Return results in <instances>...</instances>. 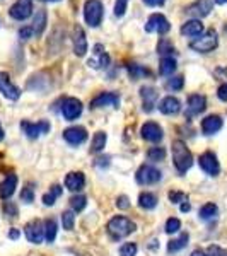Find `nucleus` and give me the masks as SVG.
Here are the masks:
<instances>
[{
	"label": "nucleus",
	"instance_id": "ea45409f",
	"mask_svg": "<svg viewBox=\"0 0 227 256\" xmlns=\"http://www.w3.org/2000/svg\"><path fill=\"white\" fill-rule=\"evenodd\" d=\"M180 229H181L180 218H176V217L168 218V222H166V232L168 234H176V232H180Z\"/></svg>",
	"mask_w": 227,
	"mask_h": 256
},
{
	"label": "nucleus",
	"instance_id": "dca6fc26",
	"mask_svg": "<svg viewBox=\"0 0 227 256\" xmlns=\"http://www.w3.org/2000/svg\"><path fill=\"white\" fill-rule=\"evenodd\" d=\"M88 65L90 68H106L110 65V55L104 52L102 44L94 46V55L88 60Z\"/></svg>",
	"mask_w": 227,
	"mask_h": 256
},
{
	"label": "nucleus",
	"instance_id": "a211bd4d",
	"mask_svg": "<svg viewBox=\"0 0 227 256\" xmlns=\"http://www.w3.org/2000/svg\"><path fill=\"white\" fill-rule=\"evenodd\" d=\"M120 104V96L114 92H101L90 101V108H106V106H113L116 108Z\"/></svg>",
	"mask_w": 227,
	"mask_h": 256
},
{
	"label": "nucleus",
	"instance_id": "3c124183",
	"mask_svg": "<svg viewBox=\"0 0 227 256\" xmlns=\"http://www.w3.org/2000/svg\"><path fill=\"white\" fill-rule=\"evenodd\" d=\"M190 210H192V205H190L188 202H183V204H181V212H190Z\"/></svg>",
	"mask_w": 227,
	"mask_h": 256
},
{
	"label": "nucleus",
	"instance_id": "f03ea898",
	"mask_svg": "<svg viewBox=\"0 0 227 256\" xmlns=\"http://www.w3.org/2000/svg\"><path fill=\"white\" fill-rule=\"evenodd\" d=\"M135 222H132L130 218L123 217V216H118V217H113L111 220L108 222L106 226V230H108L110 238L114 239V241H120V239L130 236L132 232L135 230Z\"/></svg>",
	"mask_w": 227,
	"mask_h": 256
},
{
	"label": "nucleus",
	"instance_id": "6ab92c4d",
	"mask_svg": "<svg viewBox=\"0 0 227 256\" xmlns=\"http://www.w3.org/2000/svg\"><path fill=\"white\" fill-rule=\"evenodd\" d=\"M88 52V40H86V32L82 30V26L77 24L74 28V53L77 56H84Z\"/></svg>",
	"mask_w": 227,
	"mask_h": 256
},
{
	"label": "nucleus",
	"instance_id": "c03bdc74",
	"mask_svg": "<svg viewBox=\"0 0 227 256\" xmlns=\"http://www.w3.org/2000/svg\"><path fill=\"white\" fill-rule=\"evenodd\" d=\"M126 4H128V0H116V4H114V16H116V18H122V16L125 14Z\"/></svg>",
	"mask_w": 227,
	"mask_h": 256
},
{
	"label": "nucleus",
	"instance_id": "58836bf2",
	"mask_svg": "<svg viewBox=\"0 0 227 256\" xmlns=\"http://www.w3.org/2000/svg\"><path fill=\"white\" fill-rule=\"evenodd\" d=\"M183 84H184L183 76H176V77H171V79L166 82V88L169 90H180V89H183Z\"/></svg>",
	"mask_w": 227,
	"mask_h": 256
},
{
	"label": "nucleus",
	"instance_id": "2f4dec72",
	"mask_svg": "<svg viewBox=\"0 0 227 256\" xmlns=\"http://www.w3.org/2000/svg\"><path fill=\"white\" fill-rule=\"evenodd\" d=\"M174 52H176L174 46H172V43L168 38H160L159 40V43H158V53H159V55H162V58H164V56H171Z\"/></svg>",
	"mask_w": 227,
	"mask_h": 256
},
{
	"label": "nucleus",
	"instance_id": "8fccbe9b",
	"mask_svg": "<svg viewBox=\"0 0 227 256\" xmlns=\"http://www.w3.org/2000/svg\"><path fill=\"white\" fill-rule=\"evenodd\" d=\"M6 212H10V216H12V217L18 216V208H16L12 204H7V205H6Z\"/></svg>",
	"mask_w": 227,
	"mask_h": 256
},
{
	"label": "nucleus",
	"instance_id": "9b49d317",
	"mask_svg": "<svg viewBox=\"0 0 227 256\" xmlns=\"http://www.w3.org/2000/svg\"><path fill=\"white\" fill-rule=\"evenodd\" d=\"M198 162H200V168L210 176H217L220 172V164H218L217 156L214 152H204L200 156V159H198Z\"/></svg>",
	"mask_w": 227,
	"mask_h": 256
},
{
	"label": "nucleus",
	"instance_id": "864d4df0",
	"mask_svg": "<svg viewBox=\"0 0 227 256\" xmlns=\"http://www.w3.org/2000/svg\"><path fill=\"white\" fill-rule=\"evenodd\" d=\"M192 256H207V254H205V253H204V251L196 250V251H193V253H192Z\"/></svg>",
	"mask_w": 227,
	"mask_h": 256
},
{
	"label": "nucleus",
	"instance_id": "4be33fe9",
	"mask_svg": "<svg viewBox=\"0 0 227 256\" xmlns=\"http://www.w3.org/2000/svg\"><path fill=\"white\" fill-rule=\"evenodd\" d=\"M159 111L162 114H178L181 111V102L178 98L166 96L159 102Z\"/></svg>",
	"mask_w": 227,
	"mask_h": 256
},
{
	"label": "nucleus",
	"instance_id": "a878e982",
	"mask_svg": "<svg viewBox=\"0 0 227 256\" xmlns=\"http://www.w3.org/2000/svg\"><path fill=\"white\" fill-rule=\"evenodd\" d=\"M138 205H140V208H144V210H152V208H156V205H158V196L154 195V193H140V196H138Z\"/></svg>",
	"mask_w": 227,
	"mask_h": 256
},
{
	"label": "nucleus",
	"instance_id": "b1692460",
	"mask_svg": "<svg viewBox=\"0 0 227 256\" xmlns=\"http://www.w3.org/2000/svg\"><path fill=\"white\" fill-rule=\"evenodd\" d=\"M222 128V118L218 114H210L202 122V130L205 135H214Z\"/></svg>",
	"mask_w": 227,
	"mask_h": 256
},
{
	"label": "nucleus",
	"instance_id": "473e14b6",
	"mask_svg": "<svg viewBox=\"0 0 227 256\" xmlns=\"http://www.w3.org/2000/svg\"><path fill=\"white\" fill-rule=\"evenodd\" d=\"M62 192H64V190H62L60 184H53V186L50 188V193L43 195V204L48 205V207H50V205H53V204H55L56 198L62 195Z\"/></svg>",
	"mask_w": 227,
	"mask_h": 256
},
{
	"label": "nucleus",
	"instance_id": "393cba45",
	"mask_svg": "<svg viewBox=\"0 0 227 256\" xmlns=\"http://www.w3.org/2000/svg\"><path fill=\"white\" fill-rule=\"evenodd\" d=\"M16 188H18V176L9 174L6 180L2 181V183H0V198H4V200L10 198L12 195H14Z\"/></svg>",
	"mask_w": 227,
	"mask_h": 256
},
{
	"label": "nucleus",
	"instance_id": "79ce46f5",
	"mask_svg": "<svg viewBox=\"0 0 227 256\" xmlns=\"http://www.w3.org/2000/svg\"><path fill=\"white\" fill-rule=\"evenodd\" d=\"M169 200L172 202V204H183V202H186L188 200V196H186V193H183V192H178V190H172V192H169Z\"/></svg>",
	"mask_w": 227,
	"mask_h": 256
},
{
	"label": "nucleus",
	"instance_id": "f8f14e48",
	"mask_svg": "<svg viewBox=\"0 0 227 256\" xmlns=\"http://www.w3.org/2000/svg\"><path fill=\"white\" fill-rule=\"evenodd\" d=\"M214 7V0H195L192 6L186 7V14L193 16L195 19L207 18Z\"/></svg>",
	"mask_w": 227,
	"mask_h": 256
},
{
	"label": "nucleus",
	"instance_id": "4d7b16f0",
	"mask_svg": "<svg viewBox=\"0 0 227 256\" xmlns=\"http://www.w3.org/2000/svg\"><path fill=\"white\" fill-rule=\"evenodd\" d=\"M44 2H58V0H44Z\"/></svg>",
	"mask_w": 227,
	"mask_h": 256
},
{
	"label": "nucleus",
	"instance_id": "49530a36",
	"mask_svg": "<svg viewBox=\"0 0 227 256\" xmlns=\"http://www.w3.org/2000/svg\"><path fill=\"white\" fill-rule=\"evenodd\" d=\"M32 34H34V31H32V28H31V26L19 30V38H20V40H30Z\"/></svg>",
	"mask_w": 227,
	"mask_h": 256
},
{
	"label": "nucleus",
	"instance_id": "603ef678",
	"mask_svg": "<svg viewBox=\"0 0 227 256\" xmlns=\"http://www.w3.org/2000/svg\"><path fill=\"white\" fill-rule=\"evenodd\" d=\"M9 238L10 239H18L19 238V230L18 229H12L10 232H9Z\"/></svg>",
	"mask_w": 227,
	"mask_h": 256
},
{
	"label": "nucleus",
	"instance_id": "bb28decb",
	"mask_svg": "<svg viewBox=\"0 0 227 256\" xmlns=\"http://www.w3.org/2000/svg\"><path fill=\"white\" fill-rule=\"evenodd\" d=\"M188 239H190V236H188L186 232L180 234V238L171 239V241H169V244H168V251H169V253H176V251H181V250H183V248H186V244H188Z\"/></svg>",
	"mask_w": 227,
	"mask_h": 256
},
{
	"label": "nucleus",
	"instance_id": "aec40b11",
	"mask_svg": "<svg viewBox=\"0 0 227 256\" xmlns=\"http://www.w3.org/2000/svg\"><path fill=\"white\" fill-rule=\"evenodd\" d=\"M65 186H67V190H70V192H80V190L86 186L84 172H80V171L68 172V174L65 176Z\"/></svg>",
	"mask_w": 227,
	"mask_h": 256
},
{
	"label": "nucleus",
	"instance_id": "f257e3e1",
	"mask_svg": "<svg viewBox=\"0 0 227 256\" xmlns=\"http://www.w3.org/2000/svg\"><path fill=\"white\" fill-rule=\"evenodd\" d=\"M172 162H174V168L181 174H184L193 166V156L183 140H174L172 142Z\"/></svg>",
	"mask_w": 227,
	"mask_h": 256
},
{
	"label": "nucleus",
	"instance_id": "7c9ffc66",
	"mask_svg": "<svg viewBox=\"0 0 227 256\" xmlns=\"http://www.w3.org/2000/svg\"><path fill=\"white\" fill-rule=\"evenodd\" d=\"M56 230H58V226H56L55 218H48L44 222V239L48 242H53L56 239Z\"/></svg>",
	"mask_w": 227,
	"mask_h": 256
},
{
	"label": "nucleus",
	"instance_id": "5fc2aeb1",
	"mask_svg": "<svg viewBox=\"0 0 227 256\" xmlns=\"http://www.w3.org/2000/svg\"><path fill=\"white\" fill-rule=\"evenodd\" d=\"M217 6H224V4H227V0H216Z\"/></svg>",
	"mask_w": 227,
	"mask_h": 256
},
{
	"label": "nucleus",
	"instance_id": "9d476101",
	"mask_svg": "<svg viewBox=\"0 0 227 256\" xmlns=\"http://www.w3.org/2000/svg\"><path fill=\"white\" fill-rule=\"evenodd\" d=\"M32 14V0H18L9 9V16L16 20H26Z\"/></svg>",
	"mask_w": 227,
	"mask_h": 256
},
{
	"label": "nucleus",
	"instance_id": "412c9836",
	"mask_svg": "<svg viewBox=\"0 0 227 256\" xmlns=\"http://www.w3.org/2000/svg\"><path fill=\"white\" fill-rule=\"evenodd\" d=\"M140 98H142V102H144V111L150 113L156 106V101H158V90L150 86H146V88L140 89Z\"/></svg>",
	"mask_w": 227,
	"mask_h": 256
},
{
	"label": "nucleus",
	"instance_id": "5701e85b",
	"mask_svg": "<svg viewBox=\"0 0 227 256\" xmlns=\"http://www.w3.org/2000/svg\"><path fill=\"white\" fill-rule=\"evenodd\" d=\"M204 32V24H202L200 19H192L186 20V22L181 26V34L188 36V38H196Z\"/></svg>",
	"mask_w": 227,
	"mask_h": 256
},
{
	"label": "nucleus",
	"instance_id": "20e7f679",
	"mask_svg": "<svg viewBox=\"0 0 227 256\" xmlns=\"http://www.w3.org/2000/svg\"><path fill=\"white\" fill-rule=\"evenodd\" d=\"M84 19L90 28H98L102 20V4L101 0H86Z\"/></svg>",
	"mask_w": 227,
	"mask_h": 256
},
{
	"label": "nucleus",
	"instance_id": "ddd939ff",
	"mask_svg": "<svg viewBox=\"0 0 227 256\" xmlns=\"http://www.w3.org/2000/svg\"><path fill=\"white\" fill-rule=\"evenodd\" d=\"M140 135H142L144 140H147V142H160L164 137L162 134V128H160L158 123L154 122H147L144 123L142 128H140Z\"/></svg>",
	"mask_w": 227,
	"mask_h": 256
},
{
	"label": "nucleus",
	"instance_id": "1a4fd4ad",
	"mask_svg": "<svg viewBox=\"0 0 227 256\" xmlns=\"http://www.w3.org/2000/svg\"><path fill=\"white\" fill-rule=\"evenodd\" d=\"M0 92L10 101H18L20 98V89L16 84H12L7 72H0Z\"/></svg>",
	"mask_w": 227,
	"mask_h": 256
},
{
	"label": "nucleus",
	"instance_id": "c756f323",
	"mask_svg": "<svg viewBox=\"0 0 227 256\" xmlns=\"http://www.w3.org/2000/svg\"><path fill=\"white\" fill-rule=\"evenodd\" d=\"M176 70V60L172 56H164L159 64V74L160 76H172Z\"/></svg>",
	"mask_w": 227,
	"mask_h": 256
},
{
	"label": "nucleus",
	"instance_id": "a19ab883",
	"mask_svg": "<svg viewBox=\"0 0 227 256\" xmlns=\"http://www.w3.org/2000/svg\"><path fill=\"white\" fill-rule=\"evenodd\" d=\"M138 251V248L135 242H125L122 248H120V256H135Z\"/></svg>",
	"mask_w": 227,
	"mask_h": 256
},
{
	"label": "nucleus",
	"instance_id": "0eeeda50",
	"mask_svg": "<svg viewBox=\"0 0 227 256\" xmlns=\"http://www.w3.org/2000/svg\"><path fill=\"white\" fill-rule=\"evenodd\" d=\"M24 234H26L28 241L32 244H41L44 239V224L41 220H31L24 227Z\"/></svg>",
	"mask_w": 227,
	"mask_h": 256
},
{
	"label": "nucleus",
	"instance_id": "39448f33",
	"mask_svg": "<svg viewBox=\"0 0 227 256\" xmlns=\"http://www.w3.org/2000/svg\"><path fill=\"white\" fill-rule=\"evenodd\" d=\"M160 181V171L156 169L154 166H148V164H144L140 166L137 171V183L144 184V186H148V184H156Z\"/></svg>",
	"mask_w": 227,
	"mask_h": 256
},
{
	"label": "nucleus",
	"instance_id": "423d86ee",
	"mask_svg": "<svg viewBox=\"0 0 227 256\" xmlns=\"http://www.w3.org/2000/svg\"><path fill=\"white\" fill-rule=\"evenodd\" d=\"M82 102L77 98H67L62 102V114L67 122H74L82 114Z\"/></svg>",
	"mask_w": 227,
	"mask_h": 256
},
{
	"label": "nucleus",
	"instance_id": "de8ad7c7",
	"mask_svg": "<svg viewBox=\"0 0 227 256\" xmlns=\"http://www.w3.org/2000/svg\"><path fill=\"white\" fill-rule=\"evenodd\" d=\"M217 96H218V99H220V101H226L227 102V82H226V84H222L220 88L217 89Z\"/></svg>",
	"mask_w": 227,
	"mask_h": 256
},
{
	"label": "nucleus",
	"instance_id": "cd10ccee",
	"mask_svg": "<svg viewBox=\"0 0 227 256\" xmlns=\"http://www.w3.org/2000/svg\"><path fill=\"white\" fill-rule=\"evenodd\" d=\"M106 140H108V137H106L104 132H96L92 137V142H90V152H92V154L101 152L106 146Z\"/></svg>",
	"mask_w": 227,
	"mask_h": 256
},
{
	"label": "nucleus",
	"instance_id": "e433bc0d",
	"mask_svg": "<svg viewBox=\"0 0 227 256\" xmlns=\"http://www.w3.org/2000/svg\"><path fill=\"white\" fill-rule=\"evenodd\" d=\"M74 224H76V216H74V210H67V212L62 214V226H64V229L72 230Z\"/></svg>",
	"mask_w": 227,
	"mask_h": 256
},
{
	"label": "nucleus",
	"instance_id": "2eb2a0df",
	"mask_svg": "<svg viewBox=\"0 0 227 256\" xmlns=\"http://www.w3.org/2000/svg\"><path fill=\"white\" fill-rule=\"evenodd\" d=\"M20 128H22V132L30 138H38L40 135L48 134V132H50V123L48 122H38V123L22 122V123H20Z\"/></svg>",
	"mask_w": 227,
	"mask_h": 256
},
{
	"label": "nucleus",
	"instance_id": "72a5a7b5",
	"mask_svg": "<svg viewBox=\"0 0 227 256\" xmlns=\"http://www.w3.org/2000/svg\"><path fill=\"white\" fill-rule=\"evenodd\" d=\"M198 216H200V218H204V220H208V218L216 217L217 216V205L216 204H205L204 207L200 208Z\"/></svg>",
	"mask_w": 227,
	"mask_h": 256
},
{
	"label": "nucleus",
	"instance_id": "f704fd0d",
	"mask_svg": "<svg viewBox=\"0 0 227 256\" xmlns=\"http://www.w3.org/2000/svg\"><path fill=\"white\" fill-rule=\"evenodd\" d=\"M86 205H88V198H86L84 195H77V196L70 198V207H72L74 212H80V210H84Z\"/></svg>",
	"mask_w": 227,
	"mask_h": 256
},
{
	"label": "nucleus",
	"instance_id": "a18cd8bd",
	"mask_svg": "<svg viewBox=\"0 0 227 256\" xmlns=\"http://www.w3.org/2000/svg\"><path fill=\"white\" fill-rule=\"evenodd\" d=\"M116 207H118V208H122V210H126V208H128V207H130L128 196H126V195L118 196V198H116Z\"/></svg>",
	"mask_w": 227,
	"mask_h": 256
},
{
	"label": "nucleus",
	"instance_id": "37998d69",
	"mask_svg": "<svg viewBox=\"0 0 227 256\" xmlns=\"http://www.w3.org/2000/svg\"><path fill=\"white\" fill-rule=\"evenodd\" d=\"M20 200L26 202V204H31V202L34 200V190H32L30 184H28L26 188H22V192H20Z\"/></svg>",
	"mask_w": 227,
	"mask_h": 256
},
{
	"label": "nucleus",
	"instance_id": "6e6d98bb",
	"mask_svg": "<svg viewBox=\"0 0 227 256\" xmlns=\"http://www.w3.org/2000/svg\"><path fill=\"white\" fill-rule=\"evenodd\" d=\"M0 140H4V128L0 125Z\"/></svg>",
	"mask_w": 227,
	"mask_h": 256
},
{
	"label": "nucleus",
	"instance_id": "09e8293b",
	"mask_svg": "<svg viewBox=\"0 0 227 256\" xmlns=\"http://www.w3.org/2000/svg\"><path fill=\"white\" fill-rule=\"evenodd\" d=\"M166 0H144V4L148 7H159V6H164Z\"/></svg>",
	"mask_w": 227,
	"mask_h": 256
},
{
	"label": "nucleus",
	"instance_id": "4468645a",
	"mask_svg": "<svg viewBox=\"0 0 227 256\" xmlns=\"http://www.w3.org/2000/svg\"><path fill=\"white\" fill-rule=\"evenodd\" d=\"M64 138L70 146H80L88 138V130L84 126H70L67 130H64Z\"/></svg>",
	"mask_w": 227,
	"mask_h": 256
},
{
	"label": "nucleus",
	"instance_id": "c85d7f7f",
	"mask_svg": "<svg viewBox=\"0 0 227 256\" xmlns=\"http://www.w3.org/2000/svg\"><path fill=\"white\" fill-rule=\"evenodd\" d=\"M34 26H32V31L36 32V36H41L44 31V28H46V12L43 9H40L36 12V18H34Z\"/></svg>",
	"mask_w": 227,
	"mask_h": 256
},
{
	"label": "nucleus",
	"instance_id": "c9c22d12",
	"mask_svg": "<svg viewBox=\"0 0 227 256\" xmlns=\"http://www.w3.org/2000/svg\"><path fill=\"white\" fill-rule=\"evenodd\" d=\"M128 74H130V77H132V79H134V80H137V79H140V77L147 76V74H148V70H147V68H144L142 65L132 64V65H128Z\"/></svg>",
	"mask_w": 227,
	"mask_h": 256
},
{
	"label": "nucleus",
	"instance_id": "7ed1b4c3",
	"mask_svg": "<svg viewBox=\"0 0 227 256\" xmlns=\"http://www.w3.org/2000/svg\"><path fill=\"white\" fill-rule=\"evenodd\" d=\"M218 46V36L216 30H208L207 32L200 34V38H195L190 43V48L198 53H210Z\"/></svg>",
	"mask_w": 227,
	"mask_h": 256
},
{
	"label": "nucleus",
	"instance_id": "4c0bfd02",
	"mask_svg": "<svg viewBox=\"0 0 227 256\" xmlns=\"http://www.w3.org/2000/svg\"><path fill=\"white\" fill-rule=\"evenodd\" d=\"M147 158L150 160H162L166 158V150H164V147H152L148 148Z\"/></svg>",
	"mask_w": 227,
	"mask_h": 256
},
{
	"label": "nucleus",
	"instance_id": "6e6552de",
	"mask_svg": "<svg viewBox=\"0 0 227 256\" xmlns=\"http://www.w3.org/2000/svg\"><path fill=\"white\" fill-rule=\"evenodd\" d=\"M169 30H171V24H169V20L164 18L162 14H152L150 18H148L147 24H146V31L147 32L166 34Z\"/></svg>",
	"mask_w": 227,
	"mask_h": 256
},
{
	"label": "nucleus",
	"instance_id": "f3484780",
	"mask_svg": "<svg viewBox=\"0 0 227 256\" xmlns=\"http://www.w3.org/2000/svg\"><path fill=\"white\" fill-rule=\"evenodd\" d=\"M207 108V98L202 94H192L188 98V106H186V114L188 116H196V114L204 113Z\"/></svg>",
	"mask_w": 227,
	"mask_h": 256
}]
</instances>
